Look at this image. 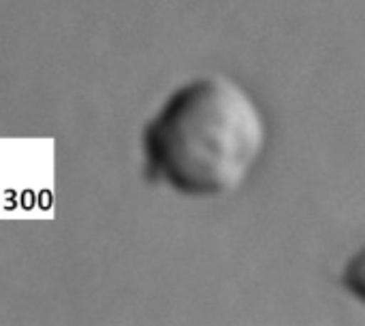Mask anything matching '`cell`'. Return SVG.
Listing matches in <instances>:
<instances>
[{
	"instance_id": "6da1fadb",
	"label": "cell",
	"mask_w": 365,
	"mask_h": 326,
	"mask_svg": "<svg viewBox=\"0 0 365 326\" xmlns=\"http://www.w3.org/2000/svg\"><path fill=\"white\" fill-rule=\"evenodd\" d=\"M267 120L233 77L214 73L175 88L141 132L145 177L186 199L237 192L267 147Z\"/></svg>"
}]
</instances>
